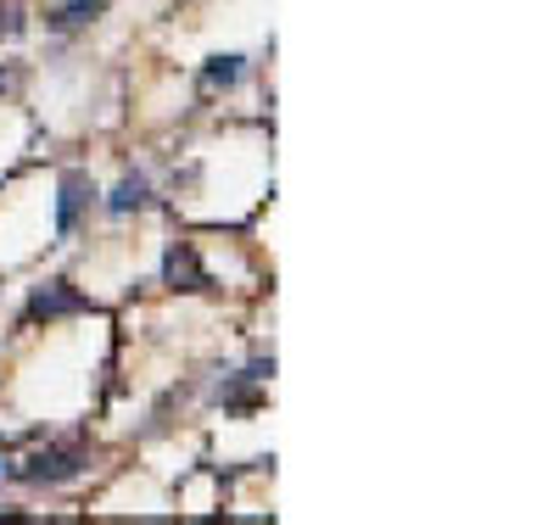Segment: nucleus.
<instances>
[{
  "mask_svg": "<svg viewBox=\"0 0 559 525\" xmlns=\"http://www.w3.org/2000/svg\"><path fill=\"white\" fill-rule=\"evenodd\" d=\"M241 79H247V57H236V51H218L202 62V90H236Z\"/></svg>",
  "mask_w": 559,
  "mask_h": 525,
  "instance_id": "obj_6",
  "label": "nucleus"
},
{
  "mask_svg": "<svg viewBox=\"0 0 559 525\" xmlns=\"http://www.w3.org/2000/svg\"><path fill=\"white\" fill-rule=\"evenodd\" d=\"M107 12V0H62V7L51 12V28H84V23H96Z\"/></svg>",
  "mask_w": 559,
  "mask_h": 525,
  "instance_id": "obj_7",
  "label": "nucleus"
},
{
  "mask_svg": "<svg viewBox=\"0 0 559 525\" xmlns=\"http://www.w3.org/2000/svg\"><path fill=\"white\" fill-rule=\"evenodd\" d=\"M68 313H96V302H90L79 285H68V279L34 285V297H28V308H23L28 324H51V319H68Z\"/></svg>",
  "mask_w": 559,
  "mask_h": 525,
  "instance_id": "obj_2",
  "label": "nucleus"
},
{
  "mask_svg": "<svg viewBox=\"0 0 559 525\" xmlns=\"http://www.w3.org/2000/svg\"><path fill=\"white\" fill-rule=\"evenodd\" d=\"M146 202H152L146 174H123V179L112 184V196H107V213H112V218H129V213H140Z\"/></svg>",
  "mask_w": 559,
  "mask_h": 525,
  "instance_id": "obj_5",
  "label": "nucleus"
},
{
  "mask_svg": "<svg viewBox=\"0 0 559 525\" xmlns=\"http://www.w3.org/2000/svg\"><path fill=\"white\" fill-rule=\"evenodd\" d=\"M90 469V448H79V442H57V448H39L23 469H12L17 481H28V487H68V481H79V475Z\"/></svg>",
  "mask_w": 559,
  "mask_h": 525,
  "instance_id": "obj_1",
  "label": "nucleus"
},
{
  "mask_svg": "<svg viewBox=\"0 0 559 525\" xmlns=\"http://www.w3.org/2000/svg\"><path fill=\"white\" fill-rule=\"evenodd\" d=\"M163 285H168V291H202V285H207L197 252L185 247V241H174V247L163 252Z\"/></svg>",
  "mask_w": 559,
  "mask_h": 525,
  "instance_id": "obj_3",
  "label": "nucleus"
},
{
  "mask_svg": "<svg viewBox=\"0 0 559 525\" xmlns=\"http://www.w3.org/2000/svg\"><path fill=\"white\" fill-rule=\"evenodd\" d=\"M23 34V12L17 7H0V39H17Z\"/></svg>",
  "mask_w": 559,
  "mask_h": 525,
  "instance_id": "obj_8",
  "label": "nucleus"
},
{
  "mask_svg": "<svg viewBox=\"0 0 559 525\" xmlns=\"http://www.w3.org/2000/svg\"><path fill=\"white\" fill-rule=\"evenodd\" d=\"M7 90H12V79H7V73H0V95H7Z\"/></svg>",
  "mask_w": 559,
  "mask_h": 525,
  "instance_id": "obj_9",
  "label": "nucleus"
},
{
  "mask_svg": "<svg viewBox=\"0 0 559 525\" xmlns=\"http://www.w3.org/2000/svg\"><path fill=\"white\" fill-rule=\"evenodd\" d=\"M90 202H96V184H90L84 174H62V202H57V235H73Z\"/></svg>",
  "mask_w": 559,
  "mask_h": 525,
  "instance_id": "obj_4",
  "label": "nucleus"
}]
</instances>
